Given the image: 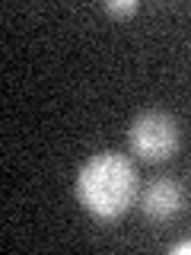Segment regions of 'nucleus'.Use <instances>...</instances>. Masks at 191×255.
<instances>
[{"instance_id":"1","label":"nucleus","mask_w":191,"mask_h":255,"mask_svg":"<svg viewBox=\"0 0 191 255\" xmlns=\"http://www.w3.org/2000/svg\"><path fill=\"white\" fill-rule=\"evenodd\" d=\"M77 198L93 217L115 220L137 198V172L121 153H96L77 172Z\"/></svg>"},{"instance_id":"2","label":"nucleus","mask_w":191,"mask_h":255,"mask_svg":"<svg viewBox=\"0 0 191 255\" xmlns=\"http://www.w3.org/2000/svg\"><path fill=\"white\" fill-rule=\"evenodd\" d=\"M127 143L143 163H163L175 153L179 147V125L166 112H140L131 122L127 131Z\"/></svg>"},{"instance_id":"3","label":"nucleus","mask_w":191,"mask_h":255,"mask_svg":"<svg viewBox=\"0 0 191 255\" xmlns=\"http://www.w3.org/2000/svg\"><path fill=\"white\" fill-rule=\"evenodd\" d=\"M140 207L150 220H169L182 211V188L172 179H156L143 188Z\"/></svg>"},{"instance_id":"4","label":"nucleus","mask_w":191,"mask_h":255,"mask_svg":"<svg viewBox=\"0 0 191 255\" xmlns=\"http://www.w3.org/2000/svg\"><path fill=\"white\" fill-rule=\"evenodd\" d=\"M105 13H111V16H131V13H137V0H108Z\"/></svg>"},{"instance_id":"5","label":"nucleus","mask_w":191,"mask_h":255,"mask_svg":"<svg viewBox=\"0 0 191 255\" xmlns=\"http://www.w3.org/2000/svg\"><path fill=\"white\" fill-rule=\"evenodd\" d=\"M172 255H191V239H185V243H175L172 246Z\"/></svg>"}]
</instances>
